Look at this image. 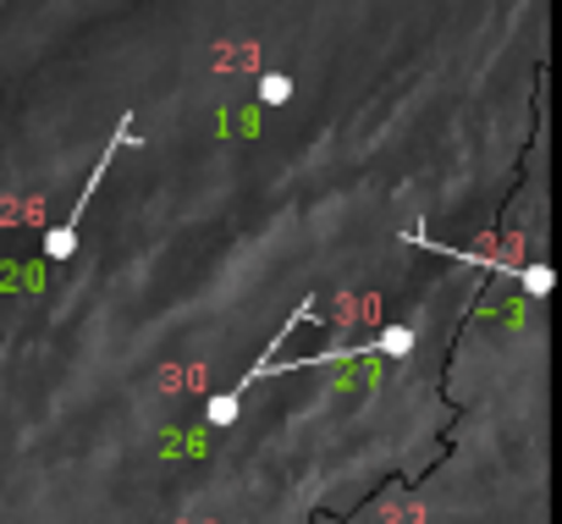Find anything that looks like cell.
<instances>
[{"label":"cell","instance_id":"obj_1","mask_svg":"<svg viewBox=\"0 0 562 524\" xmlns=\"http://www.w3.org/2000/svg\"><path fill=\"white\" fill-rule=\"evenodd\" d=\"M122 144H133V116H122V127L111 133V144H105V155L94 160V171H89V182L78 188V199H72V210H67V221L45 237V259H67L72 248H78V221H83V210L94 204V193H100V182H105V171H111V160L122 155Z\"/></svg>","mask_w":562,"mask_h":524}]
</instances>
